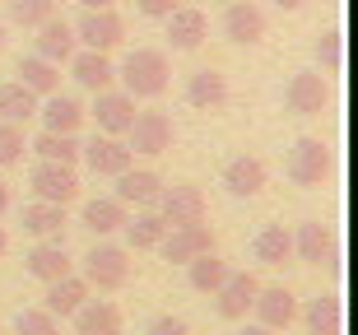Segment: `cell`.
<instances>
[{
	"mask_svg": "<svg viewBox=\"0 0 358 335\" xmlns=\"http://www.w3.org/2000/svg\"><path fill=\"white\" fill-rule=\"evenodd\" d=\"M117 80L131 98H159L163 89H168V80H173L168 52H159V47H135V52L121 61Z\"/></svg>",
	"mask_w": 358,
	"mask_h": 335,
	"instance_id": "1",
	"label": "cell"
},
{
	"mask_svg": "<svg viewBox=\"0 0 358 335\" xmlns=\"http://www.w3.org/2000/svg\"><path fill=\"white\" fill-rule=\"evenodd\" d=\"M131 280V252L117 242H98L84 252V284L89 289H121Z\"/></svg>",
	"mask_w": 358,
	"mask_h": 335,
	"instance_id": "2",
	"label": "cell"
},
{
	"mask_svg": "<svg viewBox=\"0 0 358 335\" xmlns=\"http://www.w3.org/2000/svg\"><path fill=\"white\" fill-rule=\"evenodd\" d=\"M70 28H75V42H84L89 52H112V47L126 42V19L112 5L107 10H84L80 24H70Z\"/></svg>",
	"mask_w": 358,
	"mask_h": 335,
	"instance_id": "3",
	"label": "cell"
},
{
	"mask_svg": "<svg viewBox=\"0 0 358 335\" xmlns=\"http://www.w3.org/2000/svg\"><path fill=\"white\" fill-rule=\"evenodd\" d=\"M126 145L131 154H145V159H159L173 149V117L163 112H135L131 131H126Z\"/></svg>",
	"mask_w": 358,
	"mask_h": 335,
	"instance_id": "4",
	"label": "cell"
},
{
	"mask_svg": "<svg viewBox=\"0 0 358 335\" xmlns=\"http://www.w3.org/2000/svg\"><path fill=\"white\" fill-rule=\"evenodd\" d=\"M293 256H298V261H307V266H326V270H335V261H340L335 228H331V224H321V219H307V224L293 233Z\"/></svg>",
	"mask_w": 358,
	"mask_h": 335,
	"instance_id": "5",
	"label": "cell"
},
{
	"mask_svg": "<svg viewBox=\"0 0 358 335\" xmlns=\"http://www.w3.org/2000/svg\"><path fill=\"white\" fill-rule=\"evenodd\" d=\"M159 215L168 228H186V224H205V191L191 187V182H177V187L159 191Z\"/></svg>",
	"mask_w": 358,
	"mask_h": 335,
	"instance_id": "6",
	"label": "cell"
},
{
	"mask_svg": "<svg viewBox=\"0 0 358 335\" xmlns=\"http://www.w3.org/2000/svg\"><path fill=\"white\" fill-rule=\"evenodd\" d=\"M80 159L89 163L93 177H121L135 163V154L121 135H93L89 145H80Z\"/></svg>",
	"mask_w": 358,
	"mask_h": 335,
	"instance_id": "7",
	"label": "cell"
},
{
	"mask_svg": "<svg viewBox=\"0 0 358 335\" xmlns=\"http://www.w3.org/2000/svg\"><path fill=\"white\" fill-rule=\"evenodd\" d=\"M289 177L298 187H321V182L331 177V149L321 145L317 135H303L289 154Z\"/></svg>",
	"mask_w": 358,
	"mask_h": 335,
	"instance_id": "8",
	"label": "cell"
},
{
	"mask_svg": "<svg viewBox=\"0 0 358 335\" xmlns=\"http://www.w3.org/2000/svg\"><path fill=\"white\" fill-rule=\"evenodd\" d=\"M28 187H33L38 201L70 205L75 196H80V177H75V168H66V163H47L42 159L38 168H33V177H28Z\"/></svg>",
	"mask_w": 358,
	"mask_h": 335,
	"instance_id": "9",
	"label": "cell"
},
{
	"mask_svg": "<svg viewBox=\"0 0 358 335\" xmlns=\"http://www.w3.org/2000/svg\"><path fill=\"white\" fill-rule=\"evenodd\" d=\"M284 103H289V112H298V117H317V112H326V103H331V84H326L321 70H303V75L289 80Z\"/></svg>",
	"mask_w": 358,
	"mask_h": 335,
	"instance_id": "10",
	"label": "cell"
},
{
	"mask_svg": "<svg viewBox=\"0 0 358 335\" xmlns=\"http://www.w3.org/2000/svg\"><path fill=\"white\" fill-rule=\"evenodd\" d=\"M163 261H173V266H186V261H196V256L214 252V233L205 224H186V228H168L159 242Z\"/></svg>",
	"mask_w": 358,
	"mask_h": 335,
	"instance_id": "11",
	"label": "cell"
},
{
	"mask_svg": "<svg viewBox=\"0 0 358 335\" xmlns=\"http://www.w3.org/2000/svg\"><path fill=\"white\" fill-rule=\"evenodd\" d=\"M256 275H247V270H228V280L214 289V303H219V317L224 322H242L247 312H252L256 303Z\"/></svg>",
	"mask_w": 358,
	"mask_h": 335,
	"instance_id": "12",
	"label": "cell"
},
{
	"mask_svg": "<svg viewBox=\"0 0 358 335\" xmlns=\"http://www.w3.org/2000/svg\"><path fill=\"white\" fill-rule=\"evenodd\" d=\"M256 317H261V326L266 331H289L293 322H298V298L284 289V284H270V289H256Z\"/></svg>",
	"mask_w": 358,
	"mask_h": 335,
	"instance_id": "13",
	"label": "cell"
},
{
	"mask_svg": "<svg viewBox=\"0 0 358 335\" xmlns=\"http://www.w3.org/2000/svg\"><path fill=\"white\" fill-rule=\"evenodd\" d=\"M93 121H98V135H126L135 121V98L126 89H103L93 103Z\"/></svg>",
	"mask_w": 358,
	"mask_h": 335,
	"instance_id": "14",
	"label": "cell"
},
{
	"mask_svg": "<svg viewBox=\"0 0 358 335\" xmlns=\"http://www.w3.org/2000/svg\"><path fill=\"white\" fill-rule=\"evenodd\" d=\"M70 80L80 84V89H89V94H103V89H112L117 84V66H112V56L107 52H75L70 56Z\"/></svg>",
	"mask_w": 358,
	"mask_h": 335,
	"instance_id": "15",
	"label": "cell"
},
{
	"mask_svg": "<svg viewBox=\"0 0 358 335\" xmlns=\"http://www.w3.org/2000/svg\"><path fill=\"white\" fill-rule=\"evenodd\" d=\"M224 38H233L238 47H252V42L266 38V10L252 5V0H233L224 10Z\"/></svg>",
	"mask_w": 358,
	"mask_h": 335,
	"instance_id": "16",
	"label": "cell"
},
{
	"mask_svg": "<svg viewBox=\"0 0 358 335\" xmlns=\"http://www.w3.org/2000/svg\"><path fill=\"white\" fill-rule=\"evenodd\" d=\"M24 270L33 275V280H42V284H52V280H61V275H70L66 242H61V238H42L38 247L24 256Z\"/></svg>",
	"mask_w": 358,
	"mask_h": 335,
	"instance_id": "17",
	"label": "cell"
},
{
	"mask_svg": "<svg viewBox=\"0 0 358 335\" xmlns=\"http://www.w3.org/2000/svg\"><path fill=\"white\" fill-rule=\"evenodd\" d=\"M210 38V19L191 5H177L168 14V42H173V52H196L200 42Z\"/></svg>",
	"mask_w": 358,
	"mask_h": 335,
	"instance_id": "18",
	"label": "cell"
},
{
	"mask_svg": "<svg viewBox=\"0 0 358 335\" xmlns=\"http://www.w3.org/2000/svg\"><path fill=\"white\" fill-rule=\"evenodd\" d=\"M266 163L256 159V154H238V159L224 163V187L233 196H261L266 191Z\"/></svg>",
	"mask_w": 358,
	"mask_h": 335,
	"instance_id": "19",
	"label": "cell"
},
{
	"mask_svg": "<svg viewBox=\"0 0 358 335\" xmlns=\"http://www.w3.org/2000/svg\"><path fill=\"white\" fill-rule=\"evenodd\" d=\"M38 117H42V131H56V135H75L84 126V103L80 98H70V94H52L47 103L38 108Z\"/></svg>",
	"mask_w": 358,
	"mask_h": 335,
	"instance_id": "20",
	"label": "cell"
},
{
	"mask_svg": "<svg viewBox=\"0 0 358 335\" xmlns=\"http://www.w3.org/2000/svg\"><path fill=\"white\" fill-rule=\"evenodd\" d=\"M186 103L200 112H219L228 103V80L219 70H191L186 75Z\"/></svg>",
	"mask_w": 358,
	"mask_h": 335,
	"instance_id": "21",
	"label": "cell"
},
{
	"mask_svg": "<svg viewBox=\"0 0 358 335\" xmlns=\"http://www.w3.org/2000/svg\"><path fill=\"white\" fill-rule=\"evenodd\" d=\"M163 191V177L154 173V168H126V173L117 177V201L131 210V205H154Z\"/></svg>",
	"mask_w": 358,
	"mask_h": 335,
	"instance_id": "22",
	"label": "cell"
},
{
	"mask_svg": "<svg viewBox=\"0 0 358 335\" xmlns=\"http://www.w3.org/2000/svg\"><path fill=\"white\" fill-rule=\"evenodd\" d=\"M38 56H47V61H56V66H61V61H70V56H75V47H80V42H75V28L66 24V19H47V24H38Z\"/></svg>",
	"mask_w": 358,
	"mask_h": 335,
	"instance_id": "23",
	"label": "cell"
},
{
	"mask_svg": "<svg viewBox=\"0 0 358 335\" xmlns=\"http://www.w3.org/2000/svg\"><path fill=\"white\" fill-rule=\"evenodd\" d=\"M19 84H24V89H33L38 98H52V94H61V66L33 52V56H24V61H19Z\"/></svg>",
	"mask_w": 358,
	"mask_h": 335,
	"instance_id": "24",
	"label": "cell"
},
{
	"mask_svg": "<svg viewBox=\"0 0 358 335\" xmlns=\"http://www.w3.org/2000/svg\"><path fill=\"white\" fill-rule=\"evenodd\" d=\"M84 303H89V284L80 275H61V280L47 284V312L52 317H75Z\"/></svg>",
	"mask_w": 358,
	"mask_h": 335,
	"instance_id": "25",
	"label": "cell"
},
{
	"mask_svg": "<svg viewBox=\"0 0 358 335\" xmlns=\"http://www.w3.org/2000/svg\"><path fill=\"white\" fill-rule=\"evenodd\" d=\"M303 326H307V335H340L345 331V308H340V298L335 294L312 298V303L303 308Z\"/></svg>",
	"mask_w": 358,
	"mask_h": 335,
	"instance_id": "26",
	"label": "cell"
},
{
	"mask_svg": "<svg viewBox=\"0 0 358 335\" xmlns=\"http://www.w3.org/2000/svg\"><path fill=\"white\" fill-rule=\"evenodd\" d=\"M252 252H256L261 266H289V261H293V233L284 224H266L261 233H256Z\"/></svg>",
	"mask_w": 358,
	"mask_h": 335,
	"instance_id": "27",
	"label": "cell"
},
{
	"mask_svg": "<svg viewBox=\"0 0 358 335\" xmlns=\"http://www.w3.org/2000/svg\"><path fill=\"white\" fill-rule=\"evenodd\" d=\"M75 335H121V308L117 303H84L75 312Z\"/></svg>",
	"mask_w": 358,
	"mask_h": 335,
	"instance_id": "28",
	"label": "cell"
},
{
	"mask_svg": "<svg viewBox=\"0 0 358 335\" xmlns=\"http://www.w3.org/2000/svg\"><path fill=\"white\" fill-rule=\"evenodd\" d=\"M126 205L117 201V196H93L89 205H84V228H93L98 238H107V233H117L121 224H126Z\"/></svg>",
	"mask_w": 358,
	"mask_h": 335,
	"instance_id": "29",
	"label": "cell"
},
{
	"mask_svg": "<svg viewBox=\"0 0 358 335\" xmlns=\"http://www.w3.org/2000/svg\"><path fill=\"white\" fill-rule=\"evenodd\" d=\"M61 228H66V205H52V201L24 205V233H33V238H61Z\"/></svg>",
	"mask_w": 358,
	"mask_h": 335,
	"instance_id": "30",
	"label": "cell"
},
{
	"mask_svg": "<svg viewBox=\"0 0 358 335\" xmlns=\"http://www.w3.org/2000/svg\"><path fill=\"white\" fill-rule=\"evenodd\" d=\"M28 117H38V94L24 89L19 80L0 84V121H14V126H24Z\"/></svg>",
	"mask_w": 358,
	"mask_h": 335,
	"instance_id": "31",
	"label": "cell"
},
{
	"mask_svg": "<svg viewBox=\"0 0 358 335\" xmlns=\"http://www.w3.org/2000/svg\"><path fill=\"white\" fill-rule=\"evenodd\" d=\"M121 228H126V242H131L135 252H149V247H159L163 233H168V224H163L159 210H140V215L126 219Z\"/></svg>",
	"mask_w": 358,
	"mask_h": 335,
	"instance_id": "32",
	"label": "cell"
},
{
	"mask_svg": "<svg viewBox=\"0 0 358 335\" xmlns=\"http://www.w3.org/2000/svg\"><path fill=\"white\" fill-rule=\"evenodd\" d=\"M186 280H191L196 294H210L214 298V289L228 280V261H219L214 252H205V256H196V261H186Z\"/></svg>",
	"mask_w": 358,
	"mask_h": 335,
	"instance_id": "33",
	"label": "cell"
},
{
	"mask_svg": "<svg viewBox=\"0 0 358 335\" xmlns=\"http://www.w3.org/2000/svg\"><path fill=\"white\" fill-rule=\"evenodd\" d=\"M33 154L47 159V163H66V168H75V163H80V140H75V135L42 131L38 140H33Z\"/></svg>",
	"mask_w": 358,
	"mask_h": 335,
	"instance_id": "34",
	"label": "cell"
},
{
	"mask_svg": "<svg viewBox=\"0 0 358 335\" xmlns=\"http://www.w3.org/2000/svg\"><path fill=\"white\" fill-rule=\"evenodd\" d=\"M56 14V0H10V19L19 28H38Z\"/></svg>",
	"mask_w": 358,
	"mask_h": 335,
	"instance_id": "35",
	"label": "cell"
},
{
	"mask_svg": "<svg viewBox=\"0 0 358 335\" xmlns=\"http://www.w3.org/2000/svg\"><path fill=\"white\" fill-rule=\"evenodd\" d=\"M14 335H61V326L47 308H24L14 317Z\"/></svg>",
	"mask_w": 358,
	"mask_h": 335,
	"instance_id": "36",
	"label": "cell"
},
{
	"mask_svg": "<svg viewBox=\"0 0 358 335\" xmlns=\"http://www.w3.org/2000/svg\"><path fill=\"white\" fill-rule=\"evenodd\" d=\"M24 126H14V121H0V168H14V163L24 159Z\"/></svg>",
	"mask_w": 358,
	"mask_h": 335,
	"instance_id": "37",
	"label": "cell"
},
{
	"mask_svg": "<svg viewBox=\"0 0 358 335\" xmlns=\"http://www.w3.org/2000/svg\"><path fill=\"white\" fill-rule=\"evenodd\" d=\"M317 56H321V66L326 70H340V56H345V33L340 28H326L317 42Z\"/></svg>",
	"mask_w": 358,
	"mask_h": 335,
	"instance_id": "38",
	"label": "cell"
},
{
	"mask_svg": "<svg viewBox=\"0 0 358 335\" xmlns=\"http://www.w3.org/2000/svg\"><path fill=\"white\" fill-rule=\"evenodd\" d=\"M149 335H191V326H186L182 317H173V312H163V317L149 322Z\"/></svg>",
	"mask_w": 358,
	"mask_h": 335,
	"instance_id": "39",
	"label": "cell"
},
{
	"mask_svg": "<svg viewBox=\"0 0 358 335\" xmlns=\"http://www.w3.org/2000/svg\"><path fill=\"white\" fill-rule=\"evenodd\" d=\"M135 5H140L145 19H168V14L177 10V0H135Z\"/></svg>",
	"mask_w": 358,
	"mask_h": 335,
	"instance_id": "40",
	"label": "cell"
},
{
	"mask_svg": "<svg viewBox=\"0 0 358 335\" xmlns=\"http://www.w3.org/2000/svg\"><path fill=\"white\" fill-rule=\"evenodd\" d=\"M5 210H10V187L0 182V219H5Z\"/></svg>",
	"mask_w": 358,
	"mask_h": 335,
	"instance_id": "41",
	"label": "cell"
},
{
	"mask_svg": "<svg viewBox=\"0 0 358 335\" xmlns=\"http://www.w3.org/2000/svg\"><path fill=\"white\" fill-rule=\"evenodd\" d=\"M238 335H275V331H266V326L256 322V326H242V331H238Z\"/></svg>",
	"mask_w": 358,
	"mask_h": 335,
	"instance_id": "42",
	"label": "cell"
},
{
	"mask_svg": "<svg viewBox=\"0 0 358 335\" xmlns=\"http://www.w3.org/2000/svg\"><path fill=\"white\" fill-rule=\"evenodd\" d=\"M275 5H279V10H303L307 0H275Z\"/></svg>",
	"mask_w": 358,
	"mask_h": 335,
	"instance_id": "43",
	"label": "cell"
},
{
	"mask_svg": "<svg viewBox=\"0 0 358 335\" xmlns=\"http://www.w3.org/2000/svg\"><path fill=\"white\" fill-rule=\"evenodd\" d=\"M84 10H107V5H112V0H80Z\"/></svg>",
	"mask_w": 358,
	"mask_h": 335,
	"instance_id": "44",
	"label": "cell"
},
{
	"mask_svg": "<svg viewBox=\"0 0 358 335\" xmlns=\"http://www.w3.org/2000/svg\"><path fill=\"white\" fill-rule=\"evenodd\" d=\"M5 247H10V238H5V228H0V256H5Z\"/></svg>",
	"mask_w": 358,
	"mask_h": 335,
	"instance_id": "45",
	"label": "cell"
},
{
	"mask_svg": "<svg viewBox=\"0 0 358 335\" xmlns=\"http://www.w3.org/2000/svg\"><path fill=\"white\" fill-rule=\"evenodd\" d=\"M0 52H5V24H0Z\"/></svg>",
	"mask_w": 358,
	"mask_h": 335,
	"instance_id": "46",
	"label": "cell"
}]
</instances>
